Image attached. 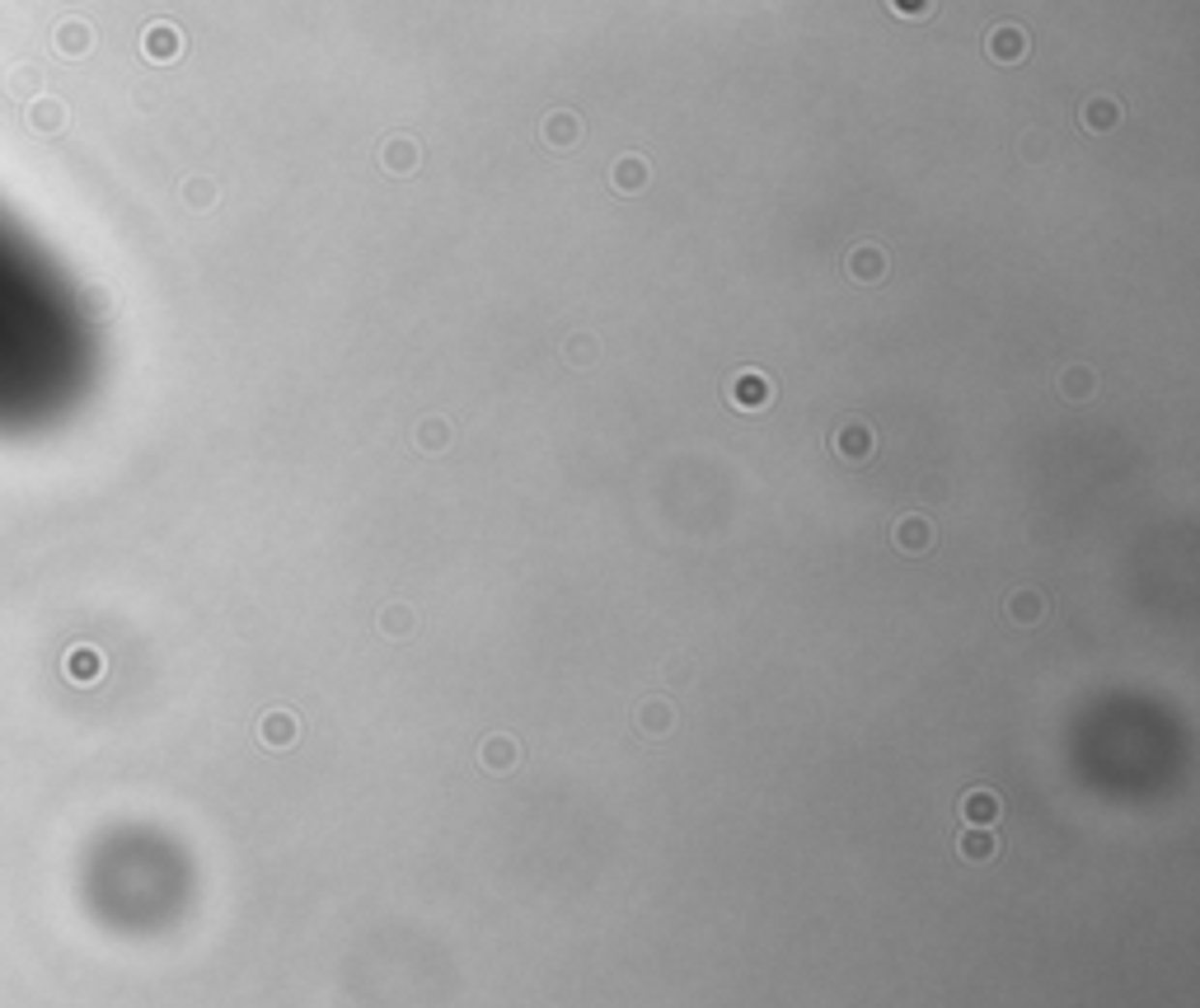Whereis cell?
Here are the masks:
<instances>
[{"label":"cell","mask_w":1200,"mask_h":1008,"mask_svg":"<svg viewBox=\"0 0 1200 1008\" xmlns=\"http://www.w3.org/2000/svg\"><path fill=\"white\" fill-rule=\"evenodd\" d=\"M94 367L90 314L52 253L0 212V436H33L80 403Z\"/></svg>","instance_id":"obj_1"},{"label":"cell","mask_w":1200,"mask_h":1008,"mask_svg":"<svg viewBox=\"0 0 1200 1008\" xmlns=\"http://www.w3.org/2000/svg\"><path fill=\"white\" fill-rule=\"evenodd\" d=\"M741 395H746V399H741V403H760V395H765V385H760V380H746V385H741Z\"/></svg>","instance_id":"obj_4"},{"label":"cell","mask_w":1200,"mask_h":1008,"mask_svg":"<svg viewBox=\"0 0 1200 1008\" xmlns=\"http://www.w3.org/2000/svg\"><path fill=\"white\" fill-rule=\"evenodd\" d=\"M966 816L976 825H989L994 816H999V802H994V793H971L966 797Z\"/></svg>","instance_id":"obj_2"},{"label":"cell","mask_w":1200,"mask_h":1008,"mask_svg":"<svg viewBox=\"0 0 1200 1008\" xmlns=\"http://www.w3.org/2000/svg\"><path fill=\"white\" fill-rule=\"evenodd\" d=\"M961 854H966V858H989V854H994V840H989V835H976V830H971V835L961 840Z\"/></svg>","instance_id":"obj_3"}]
</instances>
